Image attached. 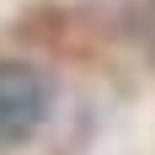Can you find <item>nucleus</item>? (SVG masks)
Returning <instances> with one entry per match:
<instances>
[{
	"label": "nucleus",
	"instance_id": "nucleus-1",
	"mask_svg": "<svg viewBox=\"0 0 155 155\" xmlns=\"http://www.w3.org/2000/svg\"><path fill=\"white\" fill-rule=\"evenodd\" d=\"M54 112V80L27 59H0V144H27Z\"/></svg>",
	"mask_w": 155,
	"mask_h": 155
}]
</instances>
